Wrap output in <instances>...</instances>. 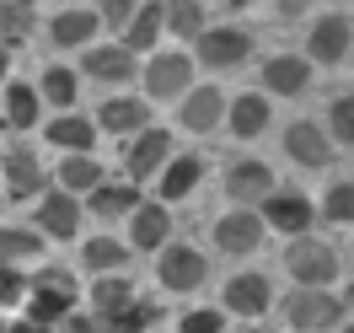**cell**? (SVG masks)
Listing matches in <instances>:
<instances>
[{"label": "cell", "instance_id": "obj_1", "mask_svg": "<svg viewBox=\"0 0 354 333\" xmlns=\"http://www.w3.org/2000/svg\"><path fill=\"white\" fill-rule=\"evenodd\" d=\"M285 269L301 290H328L338 280V253L328 242H317V237H295L285 253Z\"/></svg>", "mask_w": 354, "mask_h": 333}, {"label": "cell", "instance_id": "obj_2", "mask_svg": "<svg viewBox=\"0 0 354 333\" xmlns=\"http://www.w3.org/2000/svg\"><path fill=\"white\" fill-rule=\"evenodd\" d=\"M70 307H75V290L59 269H44L38 280H32V296H27V323H38V328H54V323H65Z\"/></svg>", "mask_w": 354, "mask_h": 333}, {"label": "cell", "instance_id": "obj_3", "mask_svg": "<svg viewBox=\"0 0 354 333\" xmlns=\"http://www.w3.org/2000/svg\"><path fill=\"white\" fill-rule=\"evenodd\" d=\"M338 312H344V301L333 296V290H295L285 301V317L295 333H328L338 328Z\"/></svg>", "mask_w": 354, "mask_h": 333}, {"label": "cell", "instance_id": "obj_4", "mask_svg": "<svg viewBox=\"0 0 354 333\" xmlns=\"http://www.w3.org/2000/svg\"><path fill=\"white\" fill-rule=\"evenodd\" d=\"M167 161H172V134L151 124V129H140L129 140V151H124V172H129V183L140 188V183H151Z\"/></svg>", "mask_w": 354, "mask_h": 333}, {"label": "cell", "instance_id": "obj_5", "mask_svg": "<svg viewBox=\"0 0 354 333\" xmlns=\"http://www.w3.org/2000/svg\"><path fill=\"white\" fill-rule=\"evenodd\" d=\"M156 274H161V285L177 290V296H188V290H199L204 285V253L199 247H188V242H177V247H161V264H156Z\"/></svg>", "mask_w": 354, "mask_h": 333}, {"label": "cell", "instance_id": "obj_6", "mask_svg": "<svg viewBox=\"0 0 354 333\" xmlns=\"http://www.w3.org/2000/svg\"><path fill=\"white\" fill-rule=\"evenodd\" d=\"M145 91L151 97H188L194 91V54H156L145 65Z\"/></svg>", "mask_w": 354, "mask_h": 333}, {"label": "cell", "instance_id": "obj_7", "mask_svg": "<svg viewBox=\"0 0 354 333\" xmlns=\"http://www.w3.org/2000/svg\"><path fill=\"white\" fill-rule=\"evenodd\" d=\"M194 48H199V65H209V70H236V65H247L252 38H247L242 27H209Z\"/></svg>", "mask_w": 354, "mask_h": 333}, {"label": "cell", "instance_id": "obj_8", "mask_svg": "<svg viewBox=\"0 0 354 333\" xmlns=\"http://www.w3.org/2000/svg\"><path fill=\"white\" fill-rule=\"evenodd\" d=\"M263 215H252V210H231L215 221V247H221L225 258H247L252 247H263Z\"/></svg>", "mask_w": 354, "mask_h": 333}, {"label": "cell", "instance_id": "obj_9", "mask_svg": "<svg viewBox=\"0 0 354 333\" xmlns=\"http://www.w3.org/2000/svg\"><path fill=\"white\" fill-rule=\"evenodd\" d=\"M349 44H354V22L344 17V11H328V17H317V27H311L306 54L317 60V65H338V60L349 54Z\"/></svg>", "mask_w": 354, "mask_h": 333}, {"label": "cell", "instance_id": "obj_10", "mask_svg": "<svg viewBox=\"0 0 354 333\" xmlns=\"http://www.w3.org/2000/svg\"><path fill=\"white\" fill-rule=\"evenodd\" d=\"M285 156L295 167H328L333 161V140L322 134V124H311V118H295L285 129Z\"/></svg>", "mask_w": 354, "mask_h": 333}, {"label": "cell", "instance_id": "obj_11", "mask_svg": "<svg viewBox=\"0 0 354 333\" xmlns=\"http://www.w3.org/2000/svg\"><path fill=\"white\" fill-rule=\"evenodd\" d=\"M317 221L306 194H268L263 199V226L268 231H285V237H306V226Z\"/></svg>", "mask_w": 354, "mask_h": 333}, {"label": "cell", "instance_id": "obj_12", "mask_svg": "<svg viewBox=\"0 0 354 333\" xmlns=\"http://www.w3.org/2000/svg\"><path fill=\"white\" fill-rule=\"evenodd\" d=\"M225 108H231V102L221 97V87H194L188 97H183V108H177V124L194 129V134H209L225 118Z\"/></svg>", "mask_w": 354, "mask_h": 333}, {"label": "cell", "instance_id": "obj_13", "mask_svg": "<svg viewBox=\"0 0 354 333\" xmlns=\"http://www.w3.org/2000/svg\"><path fill=\"white\" fill-rule=\"evenodd\" d=\"M44 188V167H38V156L27 151V145H11L6 151V172H0V194H11V199H32Z\"/></svg>", "mask_w": 354, "mask_h": 333}, {"label": "cell", "instance_id": "obj_14", "mask_svg": "<svg viewBox=\"0 0 354 333\" xmlns=\"http://www.w3.org/2000/svg\"><path fill=\"white\" fill-rule=\"evenodd\" d=\"M97 27H102V17H97V6H75V11H59L54 22H48V44L54 48H91V38H97Z\"/></svg>", "mask_w": 354, "mask_h": 333}, {"label": "cell", "instance_id": "obj_15", "mask_svg": "<svg viewBox=\"0 0 354 333\" xmlns=\"http://www.w3.org/2000/svg\"><path fill=\"white\" fill-rule=\"evenodd\" d=\"M38 226H44L54 242H70V237L81 231V204L70 199L65 188H54V194H44V199H38Z\"/></svg>", "mask_w": 354, "mask_h": 333}, {"label": "cell", "instance_id": "obj_16", "mask_svg": "<svg viewBox=\"0 0 354 333\" xmlns=\"http://www.w3.org/2000/svg\"><path fill=\"white\" fill-rule=\"evenodd\" d=\"M263 87L274 91V97H295V91L311 87V60L306 54H274L263 65Z\"/></svg>", "mask_w": 354, "mask_h": 333}, {"label": "cell", "instance_id": "obj_17", "mask_svg": "<svg viewBox=\"0 0 354 333\" xmlns=\"http://www.w3.org/2000/svg\"><path fill=\"white\" fill-rule=\"evenodd\" d=\"M81 70H86L91 81H113V87H118V81L134 75V54L124 44H91L86 60H81Z\"/></svg>", "mask_w": 354, "mask_h": 333}, {"label": "cell", "instance_id": "obj_18", "mask_svg": "<svg viewBox=\"0 0 354 333\" xmlns=\"http://www.w3.org/2000/svg\"><path fill=\"white\" fill-rule=\"evenodd\" d=\"M167 231H172V215H167V204H140V210L129 215V247H134V253L167 247Z\"/></svg>", "mask_w": 354, "mask_h": 333}, {"label": "cell", "instance_id": "obj_19", "mask_svg": "<svg viewBox=\"0 0 354 333\" xmlns=\"http://www.w3.org/2000/svg\"><path fill=\"white\" fill-rule=\"evenodd\" d=\"M225 124L236 140H252V134L268 129V97L263 91H236L231 97V108H225Z\"/></svg>", "mask_w": 354, "mask_h": 333}, {"label": "cell", "instance_id": "obj_20", "mask_svg": "<svg viewBox=\"0 0 354 333\" xmlns=\"http://www.w3.org/2000/svg\"><path fill=\"white\" fill-rule=\"evenodd\" d=\"M268 301H274V290H268L263 274H236L225 285V312H236V317H263Z\"/></svg>", "mask_w": 354, "mask_h": 333}, {"label": "cell", "instance_id": "obj_21", "mask_svg": "<svg viewBox=\"0 0 354 333\" xmlns=\"http://www.w3.org/2000/svg\"><path fill=\"white\" fill-rule=\"evenodd\" d=\"M97 129H113V134H140L151 129V108L140 102V97H113V102H102V113H97Z\"/></svg>", "mask_w": 354, "mask_h": 333}, {"label": "cell", "instance_id": "obj_22", "mask_svg": "<svg viewBox=\"0 0 354 333\" xmlns=\"http://www.w3.org/2000/svg\"><path fill=\"white\" fill-rule=\"evenodd\" d=\"M225 194L231 199H268L274 194V167L268 161H236L225 172Z\"/></svg>", "mask_w": 354, "mask_h": 333}, {"label": "cell", "instance_id": "obj_23", "mask_svg": "<svg viewBox=\"0 0 354 333\" xmlns=\"http://www.w3.org/2000/svg\"><path fill=\"white\" fill-rule=\"evenodd\" d=\"M199 178H204L199 156H172V161L161 167V183H156V188H161V199L172 204V199H188V194L199 188Z\"/></svg>", "mask_w": 354, "mask_h": 333}, {"label": "cell", "instance_id": "obj_24", "mask_svg": "<svg viewBox=\"0 0 354 333\" xmlns=\"http://www.w3.org/2000/svg\"><path fill=\"white\" fill-rule=\"evenodd\" d=\"M161 27H167V6H134L129 27H124V48H129V54H151L156 38H161Z\"/></svg>", "mask_w": 354, "mask_h": 333}, {"label": "cell", "instance_id": "obj_25", "mask_svg": "<svg viewBox=\"0 0 354 333\" xmlns=\"http://www.w3.org/2000/svg\"><path fill=\"white\" fill-rule=\"evenodd\" d=\"M134 307V285L124 274H102V280H91V312H102V323H113L118 312Z\"/></svg>", "mask_w": 354, "mask_h": 333}, {"label": "cell", "instance_id": "obj_26", "mask_svg": "<svg viewBox=\"0 0 354 333\" xmlns=\"http://www.w3.org/2000/svg\"><path fill=\"white\" fill-rule=\"evenodd\" d=\"M134 210H140V188L134 183H102L91 194V215H102V221H124Z\"/></svg>", "mask_w": 354, "mask_h": 333}, {"label": "cell", "instance_id": "obj_27", "mask_svg": "<svg viewBox=\"0 0 354 333\" xmlns=\"http://www.w3.org/2000/svg\"><path fill=\"white\" fill-rule=\"evenodd\" d=\"M44 258V237L38 231H22V226H0V264H32Z\"/></svg>", "mask_w": 354, "mask_h": 333}, {"label": "cell", "instance_id": "obj_28", "mask_svg": "<svg viewBox=\"0 0 354 333\" xmlns=\"http://www.w3.org/2000/svg\"><path fill=\"white\" fill-rule=\"evenodd\" d=\"M81 264H86L91 274L102 280V274H118V269L129 264V247H124V242H113V237H91V242L81 247Z\"/></svg>", "mask_w": 354, "mask_h": 333}, {"label": "cell", "instance_id": "obj_29", "mask_svg": "<svg viewBox=\"0 0 354 333\" xmlns=\"http://www.w3.org/2000/svg\"><path fill=\"white\" fill-rule=\"evenodd\" d=\"M59 183H65L70 199H75V194H97V188H102V167H97L91 156H65V161H59Z\"/></svg>", "mask_w": 354, "mask_h": 333}, {"label": "cell", "instance_id": "obj_30", "mask_svg": "<svg viewBox=\"0 0 354 333\" xmlns=\"http://www.w3.org/2000/svg\"><path fill=\"white\" fill-rule=\"evenodd\" d=\"M91 140H97V124H91V118H54V124H48V145H65L70 156H86Z\"/></svg>", "mask_w": 354, "mask_h": 333}, {"label": "cell", "instance_id": "obj_31", "mask_svg": "<svg viewBox=\"0 0 354 333\" xmlns=\"http://www.w3.org/2000/svg\"><path fill=\"white\" fill-rule=\"evenodd\" d=\"M6 124L11 129H32L38 124V87H27V81L6 87Z\"/></svg>", "mask_w": 354, "mask_h": 333}, {"label": "cell", "instance_id": "obj_32", "mask_svg": "<svg viewBox=\"0 0 354 333\" xmlns=\"http://www.w3.org/2000/svg\"><path fill=\"white\" fill-rule=\"evenodd\" d=\"M38 22V6H22V0H0V48L22 44Z\"/></svg>", "mask_w": 354, "mask_h": 333}, {"label": "cell", "instance_id": "obj_33", "mask_svg": "<svg viewBox=\"0 0 354 333\" xmlns=\"http://www.w3.org/2000/svg\"><path fill=\"white\" fill-rule=\"evenodd\" d=\"M167 27H172V38H188V44H199L209 22H204V6L194 0H183V6H167Z\"/></svg>", "mask_w": 354, "mask_h": 333}, {"label": "cell", "instance_id": "obj_34", "mask_svg": "<svg viewBox=\"0 0 354 333\" xmlns=\"http://www.w3.org/2000/svg\"><path fill=\"white\" fill-rule=\"evenodd\" d=\"M38 97H48L54 108H70V102H75V70L48 65V70H44V81H38Z\"/></svg>", "mask_w": 354, "mask_h": 333}, {"label": "cell", "instance_id": "obj_35", "mask_svg": "<svg viewBox=\"0 0 354 333\" xmlns=\"http://www.w3.org/2000/svg\"><path fill=\"white\" fill-rule=\"evenodd\" d=\"M156 317H161V312H156L151 301H134L129 312H118V317H113V323H102V328H108V333H145Z\"/></svg>", "mask_w": 354, "mask_h": 333}, {"label": "cell", "instance_id": "obj_36", "mask_svg": "<svg viewBox=\"0 0 354 333\" xmlns=\"http://www.w3.org/2000/svg\"><path fill=\"white\" fill-rule=\"evenodd\" d=\"M322 215H328L333 226H349L354 221V183H333L328 204H322Z\"/></svg>", "mask_w": 354, "mask_h": 333}, {"label": "cell", "instance_id": "obj_37", "mask_svg": "<svg viewBox=\"0 0 354 333\" xmlns=\"http://www.w3.org/2000/svg\"><path fill=\"white\" fill-rule=\"evenodd\" d=\"M333 140H344V145H354V91H344V97H333Z\"/></svg>", "mask_w": 354, "mask_h": 333}, {"label": "cell", "instance_id": "obj_38", "mask_svg": "<svg viewBox=\"0 0 354 333\" xmlns=\"http://www.w3.org/2000/svg\"><path fill=\"white\" fill-rule=\"evenodd\" d=\"M22 296H27V280H22V269L0 264V307H17Z\"/></svg>", "mask_w": 354, "mask_h": 333}, {"label": "cell", "instance_id": "obj_39", "mask_svg": "<svg viewBox=\"0 0 354 333\" xmlns=\"http://www.w3.org/2000/svg\"><path fill=\"white\" fill-rule=\"evenodd\" d=\"M221 307H199V312H188L183 317V333H221Z\"/></svg>", "mask_w": 354, "mask_h": 333}, {"label": "cell", "instance_id": "obj_40", "mask_svg": "<svg viewBox=\"0 0 354 333\" xmlns=\"http://www.w3.org/2000/svg\"><path fill=\"white\" fill-rule=\"evenodd\" d=\"M97 17H102V22H124V27H129L134 6H124V0H108V6H97Z\"/></svg>", "mask_w": 354, "mask_h": 333}, {"label": "cell", "instance_id": "obj_41", "mask_svg": "<svg viewBox=\"0 0 354 333\" xmlns=\"http://www.w3.org/2000/svg\"><path fill=\"white\" fill-rule=\"evenodd\" d=\"M65 333H102V323L86 317V312H70V317H65Z\"/></svg>", "mask_w": 354, "mask_h": 333}, {"label": "cell", "instance_id": "obj_42", "mask_svg": "<svg viewBox=\"0 0 354 333\" xmlns=\"http://www.w3.org/2000/svg\"><path fill=\"white\" fill-rule=\"evenodd\" d=\"M0 333H48V328H38V323H27V317H22V323H0Z\"/></svg>", "mask_w": 354, "mask_h": 333}, {"label": "cell", "instance_id": "obj_43", "mask_svg": "<svg viewBox=\"0 0 354 333\" xmlns=\"http://www.w3.org/2000/svg\"><path fill=\"white\" fill-rule=\"evenodd\" d=\"M6 70H11V48H0V81H6Z\"/></svg>", "mask_w": 354, "mask_h": 333}, {"label": "cell", "instance_id": "obj_44", "mask_svg": "<svg viewBox=\"0 0 354 333\" xmlns=\"http://www.w3.org/2000/svg\"><path fill=\"white\" fill-rule=\"evenodd\" d=\"M338 333H354V323H349V328H338Z\"/></svg>", "mask_w": 354, "mask_h": 333}]
</instances>
